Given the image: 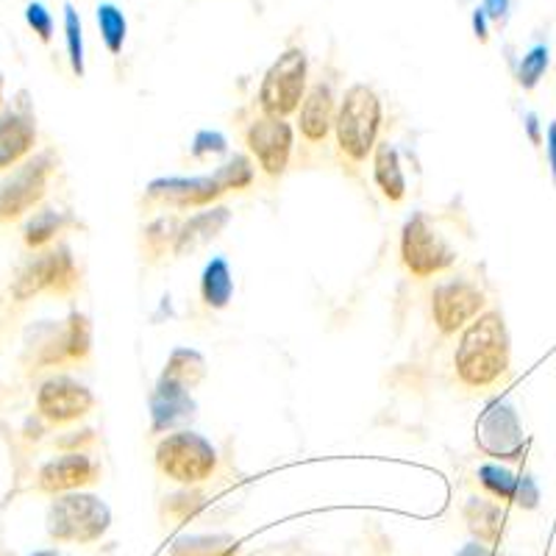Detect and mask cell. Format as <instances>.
I'll return each instance as SVG.
<instances>
[{
	"mask_svg": "<svg viewBox=\"0 0 556 556\" xmlns=\"http://www.w3.org/2000/svg\"><path fill=\"white\" fill-rule=\"evenodd\" d=\"M509 359H513V348L501 312H481L470 326L462 329L454 351V367L465 387L470 390L493 387L501 376H506Z\"/></svg>",
	"mask_w": 556,
	"mask_h": 556,
	"instance_id": "1",
	"label": "cell"
},
{
	"mask_svg": "<svg viewBox=\"0 0 556 556\" xmlns=\"http://www.w3.org/2000/svg\"><path fill=\"white\" fill-rule=\"evenodd\" d=\"M381 131V101L374 89L367 84H354L345 89L340 106H337L334 121V137L340 146L342 156L351 162H365L367 156H374L376 146H379Z\"/></svg>",
	"mask_w": 556,
	"mask_h": 556,
	"instance_id": "2",
	"label": "cell"
},
{
	"mask_svg": "<svg viewBox=\"0 0 556 556\" xmlns=\"http://www.w3.org/2000/svg\"><path fill=\"white\" fill-rule=\"evenodd\" d=\"M112 526V513L98 495L62 493L48 509V534L56 543L89 545L101 540Z\"/></svg>",
	"mask_w": 556,
	"mask_h": 556,
	"instance_id": "3",
	"label": "cell"
},
{
	"mask_svg": "<svg viewBox=\"0 0 556 556\" xmlns=\"http://www.w3.org/2000/svg\"><path fill=\"white\" fill-rule=\"evenodd\" d=\"M156 468L176 484H203L217 470V448L195 431H173L165 440H159Z\"/></svg>",
	"mask_w": 556,
	"mask_h": 556,
	"instance_id": "4",
	"label": "cell"
},
{
	"mask_svg": "<svg viewBox=\"0 0 556 556\" xmlns=\"http://www.w3.org/2000/svg\"><path fill=\"white\" fill-rule=\"evenodd\" d=\"M306 76H309V62L301 48H290L281 53L262 76V114H270V117L295 114L306 98Z\"/></svg>",
	"mask_w": 556,
	"mask_h": 556,
	"instance_id": "5",
	"label": "cell"
},
{
	"mask_svg": "<svg viewBox=\"0 0 556 556\" xmlns=\"http://www.w3.org/2000/svg\"><path fill=\"white\" fill-rule=\"evenodd\" d=\"M401 262L415 278H434L456 265V251L426 215H412L401 228Z\"/></svg>",
	"mask_w": 556,
	"mask_h": 556,
	"instance_id": "6",
	"label": "cell"
},
{
	"mask_svg": "<svg viewBox=\"0 0 556 556\" xmlns=\"http://www.w3.org/2000/svg\"><path fill=\"white\" fill-rule=\"evenodd\" d=\"M78 285V267L70 256L67 248H53V251H42L37 256L20 267L17 276L12 281L14 301H28L42 292H56L64 295Z\"/></svg>",
	"mask_w": 556,
	"mask_h": 556,
	"instance_id": "7",
	"label": "cell"
},
{
	"mask_svg": "<svg viewBox=\"0 0 556 556\" xmlns=\"http://www.w3.org/2000/svg\"><path fill=\"white\" fill-rule=\"evenodd\" d=\"M53 170H56L53 153H37L0 184V223H14L26 217L48 192Z\"/></svg>",
	"mask_w": 556,
	"mask_h": 556,
	"instance_id": "8",
	"label": "cell"
},
{
	"mask_svg": "<svg viewBox=\"0 0 556 556\" xmlns=\"http://www.w3.org/2000/svg\"><path fill=\"white\" fill-rule=\"evenodd\" d=\"M476 445L486 456L501 462H515L523 456L526 437L520 417L509 401H493L476 420Z\"/></svg>",
	"mask_w": 556,
	"mask_h": 556,
	"instance_id": "9",
	"label": "cell"
},
{
	"mask_svg": "<svg viewBox=\"0 0 556 556\" xmlns=\"http://www.w3.org/2000/svg\"><path fill=\"white\" fill-rule=\"evenodd\" d=\"M484 290L468 278H448L431 292V317L443 334H456L484 312Z\"/></svg>",
	"mask_w": 556,
	"mask_h": 556,
	"instance_id": "10",
	"label": "cell"
},
{
	"mask_svg": "<svg viewBox=\"0 0 556 556\" xmlns=\"http://www.w3.org/2000/svg\"><path fill=\"white\" fill-rule=\"evenodd\" d=\"M245 146L265 176L281 178L287 173V167H290L295 131H292V126L287 123V117L262 114V117H256V121L248 126Z\"/></svg>",
	"mask_w": 556,
	"mask_h": 556,
	"instance_id": "11",
	"label": "cell"
},
{
	"mask_svg": "<svg viewBox=\"0 0 556 556\" xmlns=\"http://www.w3.org/2000/svg\"><path fill=\"white\" fill-rule=\"evenodd\" d=\"M96 409V395L81 381L70 376H53L37 390V412L53 426L76 424Z\"/></svg>",
	"mask_w": 556,
	"mask_h": 556,
	"instance_id": "12",
	"label": "cell"
},
{
	"mask_svg": "<svg viewBox=\"0 0 556 556\" xmlns=\"http://www.w3.org/2000/svg\"><path fill=\"white\" fill-rule=\"evenodd\" d=\"M220 195H226V190L220 187V181L212 176H195V178H156V181L148 184V198L162 203H170L176 208H201L212 206Z\"/></svg>",
	"mask_w": 556,
	"mask_h": 556,
	"instance_id": "13",
	"label": "cell"
},
{
	"mask_svg": "<svg viewBox=\"0 0 556 556\" xmlns=\"http://www.w3.org/2000/svg\"><path fill=\"white\" fill-rule=\"evenodd\" d=\"M98 476H101V468H98L92 456H87L84 451H70V454L51 459L39 468L37 484L45 493L62 495L76 493L81 486L92 484V481H98Z\"/></svg>",
	"mask_w": 556,
	"mask_h": 556,
	"instance_id": "14",
	"label": "cell"
},
{
	"mask_svg": "<svg viewBox=\"0 0 556 556\" xmlns=\"http://www.w3.org/2000/svg\"><path fill=\"white\" fill-rule=\"evenodd\" d=\"M92 348V326L87 315L73 312L64 323V329L51 331V337L39 345V365H62V362L87 359Z\"/></svg>",
	"mask_w": 556,
	"mask_h": 556,
	"instance_id": "15",
	"label": "cell"
},
{
	"mask_svg": "<svg viewBox=\"0 0 556 556\" xmlns=\"http://www.w3.org/2000/svg\"><path fill=\"white\" fill-rule=\"evenodd\" d=\"M337 121V101L331 84L317 81L315 87L306 89V98L298 109V126H301V137L312 146L326 142L331 131H334Z\"/></svg>",
	"mask_w": 556,
	"mask_h": 556,
	"instance_id": "16",
	"label": "cell"
},
{
	"mask_svg": "<svg viewBox=\"0 0 556 556\" xmlns=\"http://www.w3.org/2000/svg\"><path fill=\"white\" fill-rule=\"evenodd\" d=\"M195 417V401H192L190 390L181 387L178 381L159 376L156 390L151 395V429L153 434L159 431H170L176 426L187 424Z\"/></svg>",
	"mask_w": 556,
	"mask_h": 556,
	"instance_id": "17",
	"label": "cell"
},
{
	"mask_svg": "<svg viewBox=\"0 0 556 556\" xmlns=\"http://www.w3.org/2000/svg\"><path fill=\"white\" fill-rule=\"evenodd\" d=\"M37 146V126L28 114L3 112L0 114V170L20 165Z\"/></svg>",
	"mask_w": 556,
	"mask_h": 556,
	"instance_id": "18",
	"label": "cell"
},
{
	"mask_svg": "<svg viewBox=\"0 0 556 556\" xmlns=\"http://www.w3.org/2000/svg\"><path fill=\"white\" fill-rule=\"evenodd\" d=\"M228 220H231V212H228L226 206L203 208V212L192 215L190 220L181 223V231H178V240H176V248H173V253H176V256H187V253L198 251L201 245L215 240L223 228L228 226Z\"/></svg>",
	"mask_w": 556,
	"mask_h": 556,
	"instance_id": "19",
	"label": "cell"
},
{
	"mask_svg": "<svg viewBox=\"0 0 556 556\" xmlns=\"http://www.w3.org/2000/svg\"><path fill=\"white\" fill-rule=\"evenodd\" d=\"M374 181L390 203H401L406 198V176L401 167L399 148L387 139L374 151Z\"/></svg>",
	"mask_w": 556,
	"mask_h": 556,
	"instance_id": "20",
	"label": "cell"
},
{
	"mask_svg": "<svg viewBox=\"0 0 556 556\" xmlns=\"http://www.w3.org/2000/svg\"><path fill=\"white\" fill-rule=\"evenodd\" d=\"M465 520H468V529L479 543L493 545L498 543V538L504 534V509H501L498 501L490 498H468L465 504Z\"/></svg>",
	"mask_w": 556,
	"mask_h": 556,
	"instance_id": "21",
	"label": "cell"
},
{
	"mask_svg": "<svg viewBox=\"0 0 556 556\" xmlns=\"http://www.w3.org/2000/svg\"><path fill=\"white\" fill-rule=\"evenodd\" d=\"M201 298L208 309H226L235 298V278H231V267L223 256H215L203 267L201 276Z\"/></svg>",
	"mask_w": 556,
	"mask_h": 556,
	"instance_id": "22",
	"label": "cell"
},
{
	"mask_svg": "<svg viewBox=\"0 0 556 556\" xmlns=\"http://www.w3.org/2000/svg\"><path fill=\"white\" fill-rule=\"evenodd\" d=\"M162 376L170 381H178V384L187 387V390H192V387L201 384V379L206 376V359H203L198 351H192V348H176L170 354V359H167Z\"/></svg>",
	"mask_w": 556,
	"mask_h": 556,
	"instance_id": "23",
	"label": "cell"
},
{
	"mask_svg": "<svg viewBox=\"0 0 556 556\" xmlns=\"http://www.w3.org/2000/svg\"><path fill=\"white\" fill-rule=\"evenodd\" d=\"M237 540L228 534H195V538H181L170 548V556H235Z\"/></svg>",
	"mask_w": 556,
	"mask_h": 556,
	"instance_id": "24",
	"label": "cell"
},
{
	"mask_svg": "<svg viewBox=\"0 0 556 556\" xmlns=\"http://www.w3.org/2000/svg\"><path fill=\"white\" fill-rule=\"evenodd\" d=\"M479 481L495 501H515V504H518L520 493H523L526 476L520 479V476H515L513 470L501 468V465H481Z\"/></svg>",
	"mask_w": 556,
	"mask_h": 556,
	"instance_id": "25",
	"label": "cell"
},
{
	"mask_svg": "<svg viewBox=\"0 0 556 556\" xmlns=\"http://www.w3.org/2000/svg\"><path fill=\"white\" fill-rule=\"evenodd\" d=\"M64 226H67V217L62 212H56V208H39V212H34L31 220L26 223V228H23V242L28 248H45Z\"/></svg>",
	"mask_w": 556,
	"mask_h": 556,
	"instance_id": "26",
	"label": "cell"
},
{
	"mask_svg": "<svg viewBox=\"0 0 556 556\" xmlns=\"http://www.w3.org/2000/svg\"><path fill=\"white\" fill-rule=\"evenodd\" d=\"M96 20H98V28H101V39L106 45V51L112 56L123 51V45H126L128 37V23H126V14L121 9L114 7V3H101L96 9Z\"/></svg>",
	"mask_w": 556,
	"mask_h": 556,
	"instance_id": "27",
	"label": "cell"
},
{
	"mask_svg": "<svg viewBox=\"0 0 556 556\" xmlns=\"http://www.w3.org/2000/svg\"><path fill=\"white\" fill-rule=\"evenodd\" d=\"M64 42H67L70 67L78 78L84 76V28L73 3H64Z\"/></svg>",
	"mask_w": 556,
	"mask_h": 556,
	"instance_id": "28",
	"label": "cell"
},
{
	"mask_svg": "<svg viewBox=\"0 0 556 556\" xmlns=\"http://www.w3.org/2000/svg\"><path fill=\"white\" fill-rule=\"evenodd\" d=\"M215 178L220 181V187L226 192H240L248 190L253 184V165L251 159L245 153H235V156L228 159L226 165H220L215 170Z\"/></svg>",
	"mask_w": 556,
	"mask_h": 556,
	"instance_id": "29",
	"label": "cell"
},
{
	"mask_svg": "<svg viewBox=\"0 0 556 556\" xmlns=\"http://www.w3.org/2000/svg\"><path fill=\"white\" fill-rule=\"evenodd\" d=\"M178 231H181V220L178 217H159L151 226L146 228V248L151 256H162L167 253V248H176Z\"/></svg>",
	"mask_w": 556,
	"mask_h": 556,
	"instance_id": "30",
	"label": "cell"
},
{
	"mask_svg": "<svg viewBox=\"0 0 556 556\" xmlns=\"http://www.w3.org/2000/svg\"><path fill=\"white\" fill-rule=\"evenodd\" d=\"M548 45H534L529 53L523 56L518 67V84L523 89H534L540 81H543L545 70H548Z\"/></svg>",
	"mask_w": 556,
	"mask_h": 556,
	"instance_id": "31",
	"label": "cell"
},
{
	"mask_svg": "<svg viewBox=\"0 0 556 556\" xmlns=\"http://www.w3.org/2000/svg\"><path fill=\"white\" fill-rule=\"evenodd\" d=\"M26 23L31 26V31L37 34L39 42H51L53 39V17L51 12H48V7L45 3H39V0H31L26 7Z\"/></svg>",
	"mask_w": 556,
	"mask_h": 556,
	"instance_id": "32",
	"label": "cell"
},
{
	"mask_svg": "<svg viewBox=\"0 0 556 556\" xmlns=\"http://www.w3.org/2000/svg\"><path fill=\"white\" fill-rule=\"evenodd\" d=\"M228 151V142L220 131H201L192 139V156L206 159V156H223Z\"/></svg>",
	"mask_w": 556,
	"mask_h": 556,
	"instance_id": "33",
	"label": "cell"
},
{
	"mask_svg": "<svg viewBox=\"0 0 556 556\" xmlns=\"http://www.w3.org/2000/svg\"><path fill=\"white\" fill-rule=\"evenodd\" d=\"M481 9L486 12V17L493 20V23H506L509 17V9H513V0H484Z\"/></svg>",
	"mask_w": 556,
	"mask_h": 556,
	"instance_id": "34",
	"label": "cell"
},
{
	"mask_svg": "<svg viewBox=\"0 0 556 556\" xmlns=\"http://www.w3.org/2000/svg\"><path fill=\"white\" fill-rule=\"evenodd\" d=\"M545 153H548V167H551V176H554V184H556V121L548 126V137H545Z\"/></svg>",
	"mask_w": 556,
	"mask_h": 556,
	"instance_id": "35",
	"label": "cell"
},
{
	"mask_svg": "<svg viewBox=\"0 0 556 556\" xmlns=\"http://www.w3.org/2000/svg\"><path fill=\"white\" fill-rule=\"evenodd\" d=\"M486 23H490V17H486L484 9L479 7L473 12V31H476V39H479V42H486V39H490V28H486Z\"/></svg>",
	"mask_w": 556,
	"mask_h": 556,
	"instance_id": "36",
	"label": "cell"
},
{
	"mask_svg": "<svg viewBox=\"0 0 556 556\" xmlns=\"http://www.w3.org/2000/svg\"><path fill=\"white\" fill-rule=\"evenodd\" d=\"M526 134H529V139L534 142V146H543V134H540V121H538V114L529 112L526 114Z\"/></svg>",
	"mask_w": 556,
	"mask_h": 556,
	"instance_id": "37",
	"label": "cell"
},
{
	"mask_svg": "<svg viewBox=\"0 0 556 556\" xmlns=\"http://www.w3.org/2000/svg\"><path fill=\"white\" fill-rule=\"evenodd\" d=\"M459 556H493V551L486 548V543H470L459 551Z\"/></svg>",
	"mask_w": 556,
	"mask_h": 556,
	"instance_id": "38",
	"label": "cell"
},
{
	"mask_svg": "<svg viewBox=\"0 0 556 556\" xmlns=\"http://www.w3.org/2000/svg\"><path fill=\"white\" fill-rule=\"evenodd\" d=\"M31 556H59L56 551H37V554H31Z\"/></svg>",
	"mask_w": 556,
	"mask_h": 556,
	"instance_id": "39",
	"label": "cell"
},
{
	"mask_svg": "<svg viewBox=\"0 0 556 556\" xmlns=\"http://www.w3.org/2000/svg\"><path fill=\"white\" fill-rule=\"evenodd\" d=\"M0 98H3V76H0Z\"/></svg>",
	"mask_w": 556,
	"mask_h": 556,
	"instance_id": "40",
	"label": "cell"
}]
</instances>
